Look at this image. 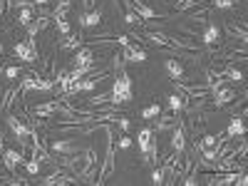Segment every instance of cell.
<instances>
[{
  "label": "cell",
  "instance_id": "1",
  "mask_svg": "<svg viewBox=\"0 0 248 186\" xmlns=\"http://www.w3.org/2000/svg\"><path fill=\"white\" fill-rule=\"evenodd\" d=\"M134 92H132V77L127 72V67H124V62L119 67H114V87L109 92V102H114V105H124V102H132Z\"/></svg>",
  "mask_w": 248,
  "mask_h": 186
},
{
  "label": "cell",
  "instance_id": "2",
  "mask_svg": "<svg viewBox=\"0 0 248 186\" xmlns=\"http://www.w3.org/2000/svg\"><path fill=\"white\" fill-rule=\"evenodd\" d=\"M57 87L55 77H40V72H28L20 75V92H30V90H43V92H52Z\"/></svg>",
  "mask_w": 248,
  "mask_h": 186
},
{
  "label": "cell",
  "instance_id": "3",
  "mask_svg": "<svg viewBox=\"0 0 248 186\" xmlns=\"http://www.w3.org/2000/svg\"><path fill=\"white\" fill-rule=\"evenodd\" d=\"M8 127H10V132L15 134V139L20 141V149H28L30 147V134H32V129H30V124H25L23 119H17L15 114H8Z\"/></svg>",
  "mask_w": 248,
  "mask_h": 186
},
{
  "label": "cell",
  "instance_id": "4",
  "mask_svg": "<svg viewBox=\"0 0 248 186\" xmlns=\"http://www.w3.org/2000/svg\"><path fill=\"white\" fill-rule=\"evenodd\" d=\"M238 94H236V90H231V87H216V90H211V94H209V99H211V105H214V109H221V107H226V105H231V102L236 99Z\"/></svg>",
  "mask_w": 248,
  "mask_h": 186
},
{
  "label": "cell",
  "instance_id": "5",
  "mask_svg": "<svg viewBox=\"0 0 248 186\" xmlns=\"http://www.w3.org/2000/svg\"><path fill=\"white\" fill-rule=\"evenodd\" d=\"M3 164H5V169L10 171V176H17V167H23L25 164V152L23 149H5L3 152Z\"/></svg>",
  "mask_w": 248,
  "mask_h": 186
},
{
  "label": "cell",
  "instance_id": "6",
  "mask_svg": "<svg viewBox=\"0 0 248 186\" xmlns=\"http://www.w3.org/2000/svg\"><path fill=\"white\" fill-rule=\"evenodd\" d=\"M199 40H201V45H206V47L221 45V28L214 25V23H206L203 25V32L199 35Z\"/></svg>",
  "mask_w": 248,
  "mask_h": 186
},
{
  "label": "cell",
  "instance_id": "7",
  "mask_svg": "<svg viewBox=\"0 0 248 186\" xmlns=\"http://www.w3.org/2000/svg\"><path fill=\"white\" fill-rule=\"evenodd\" d=\"M50 152L57 154V156H70V154H77V152H82V149L77 147L72 139H52V141H50Z\"/></svg>",
  "mask_w": 248,
  "mask_h": 186
},
{
  "label": "cell",
  "instance_id": "8",
  "mask_svg": "<svg viewBox=\"0 0 248 186\" xmlns=\"http://www.w3.org/2000/svg\"><path fill=\"white\" fill-rule=\"evenodd\" d=\"M171 149L174 154H184L186 149V129H184V119H179L171 129Z\"/></svg>",
  "mask_w": 248,
  "mask_h": 186
},
{
  "label": "cell",
  "instance_id": "9",
  "mask_svg": "<svg viewBox=\"0 0 248 186\" xmlns=\"http://www.w3.org/2000/svg\"><path fill=\"white\" fill-rule=\"evenodd\" d=\"M50 23H52V17H50V15H40V17H35L32 23L25 28V30H28V40H25V43L35 45V37H37V32H43V30H45Z\"/></svg>",
  "mask_w": 248,
  "mask_h": 186
},
{
  "label": "cell",
  "instance_id": "10",
  "mask_svg": "<svg viewBox=\"0 0 248 186\" xmlns=\"http://www.w3.org/2000/svg\"><path fill=\"white\" fill-rule=\"evenodd\" d=\"M13 57L15 60H23V62H35L37 60V47L30 45V43H15Z\"/></svg>",
  "mask_w": 248,
  "mask_h": 186
},
{
  "label": "cell",
  "instance_id": "11",
  "mask_svg": "<svg viewBox=\"0 0 248 186\" xmlns=\"http://www.w3.org/2000/svg\"><path fill=\"white\" fill-rule=\"evenodd\" d=\"M122 60H124V62H137V65H141V62H147V52H144L139 45L127 43V45L122 47Z\"/></svg>",
  "mask_w": 248,
  "mask_h": 186
},
{
  "label": "cell",
  "instance_id": "12",
  "mask_svg": "<svg viewBox=\"0 0 248 186\" xmlns=\"http://www.w3.org/2000/svg\"><path fill=\"white\" fill-rule=\"evenodd\" d=\"M92 60H94V50L92 45L87 47H79L75 60H72V67H82V70H92Z\"/></svg>",
  "mask_w": 248,
  "mask_h": 186
},
{
  "label": "cell",
  "instance_id": "13",
  "mask_svg": "<svg viewBox=\"0 0 248 186\" xmlns=\"http://www.w3.org/2000/svg\"><path fill=\"white\" fill-rule=\"evenodd\" d=\"M243 119H246V117H241V114L231 117V122H229V127H226L223 137H226V139H241V137L246 134V122H243Z\"/></svg>",
  "mask_w": 248,
  "mask_h": 186
},
{
  "label": "cell",
  "instance_id": "14",
  "mask_svg": "<svg viewBox=\"0 0 248 186\" xmlns=\"http://www.w3.org/2000/svg\"><path fill=\"white\" fill-rule=\"evenodd\" d=\"M102 10H90V13H79V30H92L97 25H102Z\"/></svg>",
  "mask_w": 248,
  "mask_h": 186
},
{
  "label": "cell",
  "instance_id": "15",
  "mask_svg": "<svg viewBox=\"0 0 248 186\" xmlns=\"http://www.w3.org/2000/svg\"><path fill=\"white\" fill-rule=\"evenodd\" d=\"M164 72H167L169 75V79L171 82H181L184 79V75H186V70H184V65H181V62L179 60H164Z\"/></svg>",
  "mask_w": 248,
  "mask_h": 186
},
{
  "label": "cell",
  "instance_id": "16",
  "mask_svg": "<svg viewBox=\"0 0 248 186\" xmlns=\"http://www.w3.org/2000/svg\"><path fill=\"white\" fill-rule=\"evenodd\" d=\"M152 137H154V132H152L149 127H144V129L139 132V152H141V161H144V164H149V147H152Z\"/></svg>",
  "mask_w": 248,
  "mask_h": 186
},
{
  "label": "cell",
  "instance_id": "17",
  "mask_svg": "<svg viewBox=\"0 0 248 186\" xmlns=\"http://www.w3.org/2000/svg\"><path fill=\"white\" fill-rule=\"evenodd\" d=\"M186 107H189V94L176 92V94H171V97H169V112H171L174 117H179Z\"/></svg>",
  "mask_w": 248,
  "mask_h": 186
},
{
  "label": "cell",
  "instance_id": "18",
  "mask_svg": "<svg viewBox=\"0 0 248 186\" xmlns=\"http://www.w3.org/2000/svg\"><path fill=\"white\" fill-rule=\"evenodd\" d=\"M82 43H85V37H82V30L79 35L77 32H70L67 37H62V52H72V50H79Z\"/></svg>",
  "mask_w": 248,
  "mask_h": 186
},
{
  "label": "cell",
  "instance_id": "19",
  "mask_svg": "<svg viewBox=\"0 0 248 186\" xmlns=\"http://www.w3.org/2000/svg\"><path fill=\"white\" fill-rule=\"evenodd\" d=\"M218 70H221V75H223V77H229L231 82H238V85L243 82V72H241L236 65H231V62H226V65H223V67H218Z\"/></svg>",
  "mask_w": 248,
  "mask_h": 186
},
{
  "label": "cell",
  "instance_id": "20",
  "mask_svg": "<svg viewBox=\"0 0 248 186\" xmlns=\"http://www.w3.org/2000/svg\"><path fill=\"white\" fill-rule=\"evenodd\" d=\"M40 164H43V161H40V154L30 149V159H25V171H28L30 176L40 174Z\"/></svg>",
  "mask_w": 248,
  "mask_h": 186
},
{
  "label": "cell",
  "instance_id": "21",
  "mask_svg": "<svg viewBox=\"0 0 248 186\" xmlns=\"http://www.w3.org/2000/svg\"><path fill=\"white\" fill-rule=\"evenodd\" d=\"M55 30H57V37H67L72 32V25H70V20L67 17H62V20H55Z\"/></svg>",
  "mask_w": 248,
  "mask_h": 186
},
{
  "label": "cell",
  "instance_id": "22",
  "mask_svg": "<svg viewBox=\"0 0 248 186\" xmlns=\"http://www.w3.org/2000/svg\"><path fill=\"white\" fill-rule=\"evenodd\" d=\"M201 3L199 0H176V13L179 15H186V13H191L194 8H199Z\"/></svg>",
  "mask_w": 248,
  "mask_h": 186
},
{
  "label": "cell",
  "instance_id": "23",
  "mask_svg": "<svg viewBox=\"0 0 248 186\" xmlns=\"http://www.w3.org/2000/svg\"><path fill=\"white\" fill-rule=\"evenodd\" d=\"M32 20H35V10L32 8H23V10H20V15H17V25L20 28H28Z\"/></svg>",
  "mask_w": 248,
  "mask_h": 186
},
{
  "label": "cell",
  "instance_id": "24",
  "mask_svg": "<svg viewBox=\"0 0 248 186\" xmlns=\"http://www.w3.org/2000/svg\"><path fill=\"white\" fill-rule=\"evenodd\" d=\"M85 102H87V107H102V105H107V102H109V92L92 94V97H87Z\"/></svg>",
  "mask_w": 248,
  "mask_h": 186
},
{
  "label": "cell",
  "instance_id": "25",
  "mask_svg": "<svg viewBox=\"0 0 248 186\" xmlns=\"http://www.w3.org/2000/svg\"><path fill=\"white\" fill-rule=\"evenodd\" d=\"M226 32H229V35H233V37H238L241 40V43L246 45V40H248V32H246V28H236V25H226Z\"/></svg>",
  "mask_w": 248,
  "mask_h": 186
},
{
  "label": "cell",
  "instance_id": "26",
  "mask_svg": "<svg viewBox=\"0 0 248 186\" xmlns=\"http://www.w3.org/2000/svg\"><path fill=\"white\" fill-rule=\"evenodd\" d=\"M124 25H129V28H141V25H144V20H141L137 13L127 10V15H124Z\"/></svg>",
  "mask_w": 248,
  "mask_h": 186
},
{
  "label": "cell",
  "instance_id": "27",
  "mask_svg": "<svg viewBox=\"0 0 248 186\" xmlns=\"http://www.w3.org/2000/svg\"><path fill=\"white\" fill-rule=\"evenodd\" d=\"M156 117H161V107L159 105H149V107L141 109V119H156Z\"/></svg>",
  "mask_w": 248,
  "mask_h": 186
},
{
  "label": "cell",
  "instance_id": "28",
  "mask_svg": "<svg viewBox=\"0 0 248 186\" xmlns=\"http://www.w3.org/2000/svg\"><path fill=\"white\" fill-rule=\"evenodd\" d=\"M3 75H5V79H10V82H15L20 75H23V70H20L17 65H5V70H3Z\"/></svg>",
  "mask_w": 248,
  "mask_h": 186
},
{
  "label": "cell",
  "instance_id": "29",
  "mask_svg": "<svg viewBox=\"0 0 248 186\" xmlns=\"http://www.w3.org/2000/svg\"><path fill=\"white\" fill-rule=\"evenodd\" d=\"M236 3L233 0H211V8H216V10H231Z\"/></svg>",
  "mask_w": 248,
  "mask_h": 186
},
{
  "label": "cell",
  "instance_id": "30",
  "mask_svg": "<svg viewBox=\"0 0 248 186\" xmlns=\"http://www.w3.org/2000/svg\"><path fill=\"white\" fill-rule=\"evenodd\" d=\"M114 147L122 149V152H124V149H129V147H132V137H127V134L119 137V141H114Z\"/></svg>",
  "mask_w": 248,
  "mask_h": 186
},
{
  "label": "cell",
  "instance_id": "31",
  "mask_svg": "<svg viewBox=\"0 0 248 186\" xmlns=\"http://www.w3.org/2000/svg\"><path fill=\"white\" fill-rule=\"evenodd\" d=\"M152 184H154V186L164 184V169H159V167H156V169L152 171Z\"/></svg>",
  "mask_w": 248,
  "mask_h": 186
},
{
  "label": "cell",
  "instance_id": "32",
  "mask_svg": "<svg viewBox=\"0 0 248 186\" xmlns=\"http://www.w3.org/2000/svg\"><path fill=\"white\" fill-rule=\"evenodd\" d=\"M117 127H119L122 132H129V127H132V122H129L127 117H119V119H117Z\"/></svg>",
  "mask_w": 248,
  "mask_h": 186
},
{
  "label": "cell",
  "instance_id": "33",
  "mask_svg": "<svg viewBox=\"0 0 248 186\" xmlns=\"http://www.w3.org/2000/svg\"><path fill=\"white\" fill-rule=\"evenodd\" d=\"M94 3H97V0H82V13L94 10Z\"/></svg>",
  "mask_w": 248,
  "mask_h": 186
},
{
  "label": "cell",
  "instance_id": "34",
  "mask_svg": "<svg viewBox=\"0 0 248 186\" xmlns=\"http://www.w3.org/2000/svg\"><path fill=\"white\" fill-rule=\"evenodd\" d=\"M3 13H5V0L0 3V17H3Z\"/></svg>",
  "mask_w": 248,
  "mask_h": 186
},
{
  "label": "cell",
  "instance_id": "35",
  "mask_svg": "<svg viewBox=\"0 0 248 186\" xmlns=\"http://www.w3.org/2000/svg\"><path fill=\"white\" fill-rule=\"evenodd\" d=\"M0 152H3V134H0Z\"/></svg>",
  "mask_w": 248,
  "mask_h": 186
},
{
  "label": "cell",
  "instance_id": "36",
  "mask_svg": "<svg viewBox=\"0 0 248 186\" xmlns=\"http://www.w3.org/2000/svg\"><path fill=\"white\" fill-rule=\"evenodd\" d=\"M0 55H3V43H0Z\"/></svg>",
  "mask_w": 248,
  "mask_h": 186
},
{
  "label": "cell",
  "instance_id": "37",
  "mask_svg": "<svg viewBox=\"0 0 248 186\" xmlns=\"http://www.w3.org/2000/svg\"><path fill=\"white\" fill-rule=\"evenodd\" d=\"M3 70H5V67H3V65H0V72H3Z\"/></svg>",
  "mask_w": 248,
  "mask_h": 186
},
{
  "label": "cell",
  "instance_id": "38",
  "mask_svg": "<svg viewBox=\"0 0 248 186\" xmlns=\"http://www.w3.org/2000/svg\"><path fill=\"white\" fill-rule=\"evenodd\" d=\"M164 3H171V0H164Z\"/></svg>",
  "mask_w": 248,
  "mask_h": 186
}]
</instances>
